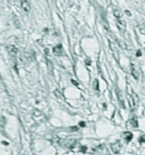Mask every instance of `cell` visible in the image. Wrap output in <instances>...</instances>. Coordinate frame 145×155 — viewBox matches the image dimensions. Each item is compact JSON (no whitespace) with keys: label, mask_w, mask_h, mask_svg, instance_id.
Segmentation results:
<instances>
[{"label":"cell","mask_w":145,"mask_h":155,"mask_svg":"<svg viewBox=\"0 0 145 155\" xmlns=\"http://www.w3.org/2000/svg\"><path fill=\"white\" fill-rule=\"evenodd\" d=\"M53 53L54 55H56V56H63L65 53H64L63 51V49H62V46L61 44H59L57 45L56 47H55L53 48Z\"/></svg>","instance_id":"6da1fadb"},{"label":"cell","mask_w":145,"mask_h":155,"mask_svg":"<svg viewBox=\"0 0 145 155\" xmlns=\"http://www.w3.org/2000/svg\"><path fill=\"white\" fill-rule=\"evenodd\" d=\"M7 50H8V53H10L11 56H12L13 57H15L17 56V54L18 53V49L16 48L15 46L10 45L8 47H7Z\"/></svg>","instance_id":"7a4b0ae2"},{"label":"cell","mask_w":145,"mask_h":155,"mask_svg":"<svg viewBox=\"0 0 145 155\" xmlns=\"http://www.w3.org/2000/svg\"><path fill=\"white\" fill-rule=\"evenodd\" d=\"M121 143L120 141H116V143H114V144H113L111 145V147H112V150H113V151L114 152V153H118L119 151H120L121 150Z\"/></svg>","instance_id":"3957f363"},{"label":"cell","mask_w":145,"mask_h":155,"mask_svg":"<svg viewBox=\"0 0 145 155\" xmlns=\"http://www.w3.org/2000/svg\"><path fill=\"white\" fill-rule=\"evenodd\" d=\"M21 8H23L25 12L30 11L31 8H30V3L28 2V1H26V0L21 1Z\"/></svg>","instance_id":"277c9868"},{"label":"cell","mask_w":145,"mask_h":155,"mask_svg":"<svg viewBox=\"0 0 145 155\" xmlns=\"http://www.w3.org/2000/svg\"><path fill=\"white\" fill-rule=\"evenodd\" d=\"M128 101H129V104H130V107H131V110L133 111V110H134V109H135L136 106H137L136 105V104H137L136 99H134L133 97H129Z\"/></svg>","instance_id":"5b68a950"},{"label":"cell","mask_w":145,"mask_h":155,"mask_svg":"<svg viewBox=\"0 0 145 155\" xmlns=\"http://www.w3.org/2000/svg\"><path fill=\"white\" fill-rule=\"evenodd\" d=\"M116 93H117V96H118V98H119V102L121 104H122V107L125 108V104H124V99H123V97H122V92H121V91H119V89H117L116 90Z\"/></svg>","instance_id":"8992f818"},{"label":"cell","mask_w":145,"mask_h":155,"mask_svg":"<svg viewBox=\"0 0 145 155\" xmlns=\"http://www.w3.org/2000/svg\"><path fill=\"white\" fill-rule=\"evenodd\" d=\"M124 137H125V139L128 142H129V141L132 139L133 135L131 133V132H125V133H124Z\"/></svg>","instance_id":"52a82bcc"},{"label":"cell","mask_w":145,"mask_h":155,"mask_svg":"<svg viewBox=\"0 0 145 155\" xmlns=\"http://www.w3.org/2000/svg\"><path fill=\"white\" fill-rule=\"evenodd\" d=\"M131 74H132V76L135 78V79H138V73H137L135 68H134L133 65L131 66Z\"/></svg>","instance_id":"ba28073f"},{"label":"cell","mask_w":145,"mask_h":155,"mask_svg":"<svg viewBox=\"0 0 145 155\" xmlns=\"http://www.w3.org/2000/svg\"><path fill=\"white\" fill-rule=\"evenodd\" d=\"M55 95L56 96V97L59 98V99H63V96H62V94L61 93V91L59 90H56L54 91Z\"/></svg>","instance_id":"9c48e42d"},{"label":"cell","mask_w":145,"mask_h":155,"mask_svg":"<svg viewBox=\"0 0 145 155\" xmlns=\"http://www.w3.org/2000/svg\"><path fill=\"white\" fill-rule=\"evenodd\" d=\"M47 67H48V70L50 71L51 74H53V65L50 63V61H47Z\"/></svg>","instance_id":"30bf717a"},{"label":"cell","mask_w":145,"mask_h":155,"mask_svg":"<svg viewBox=\"0 0 145 155\" xmlns=\"http://www.w3.org/2000/svg\"><path fill=\"white\" fill-rule=\"evenodd\" d=\"M131 123L134 127H137V126H138V124H137V120H136L135 117H134V118L131 120Z\"/></svg>","instance_id":"8fae6325"},{"label":"cell","mask_w":145,"mask_h":155,"mask_svg":"<svg viewBox=\"0 0 145 155\" xmlns=\"http://www.w3.org/2000/svg\"><path fill=\"white\" fill-rule=\"evenodd\" d=\"M139 30H140V31L141 34H145V26L144 25H140V26L139 27Z\"/></svg>","instance_id":"7c38bea8"},{"label":"cell","mask_w":145,"mask_h":155,"mask_svg":"<svg viewBox=\"0 0 145 155\" xmlns=\"http://www.w3.org/2000/svg\"><path fill=\"white\" fill-rule=\"evenodd\" d=\"M94 87H96V89H97V90H98V89H99V84H98L97 80H95V81H94Z\"/></svg>","instance_id":"4fadbf2b"},{"label":"cell","mask_w":145,"mask_h":155,"mask_svg":"<svg viewBox=\"0 0 145 155\" xmlns=\"http://www.w3.org/2000/svg\"><path fill=\"white\" fill-rule=\"evenodd\" d=\"M70 129H71V131H72V132H76V131L78 130V128H77V126H72V127L70 128Z\"/></svg>","instance_id":"5bb4252c"},{"label":"cell","mask_w":145,"mask_h":155,"mask_svg":"<svg viewBox=\"0 0 145 155\" xmlns=\"http://www.w3.org/2000/svg\"><path fill=\"white\" fill-rule=\"evenodd\" d=\"M139 141H140V142H144V141H145V135H142V136H140Z\"/></svg>","instance_id":"9a60e30c"},{"label":"cell","mask_w":145,"mask_h":155,"mask_svg":"<svg viewBox=\"0 0 145 155\" xmlns=\"http://www.w3.org/2000/svg\"><path fill=\"white\" fill-rule=\"evenodd\" d=\"M136 56H141V52H140V50H137V53H136Z\"/></svg>","instance_id":"2e32d148"},{"label":"cell","mask_w":145,"mask_h":155,"mask_svg":"<svg viewBox=\"0 0 145 155\" xmlns=\"http://www.w3.org/2000/svg\"><path fill=\"white\" fill-rule=\"evenodd\" d=\"M86 150H87V147H85V146H84V147H81V151L85 152V151H86Z\"/></svg>","instance_id":"e0dca14e"},{"label":"cell","mask_w":145,"mask_h":155,"mask_svg":"<svg viewBox=\"0 0 145 155\" xmlns=\"http://www.w3.org/2000/svg\"><path fill=\"white\" fill-rule=\"evenodd\" d=\"M79 125H80V126H81V127H84V126H85V124L84 122H80V123H79Z\"/></svg>","instance_id":"ac0fdd59"},{"label":"cell","mask_w":145,"mask_h":155,"mask_svg":"<svg viewBox=\"0 0 145 155\" xmlns=\"http://www.w3.org/2000/svg\"><path fill=\"white\" fill-rule=\"evenodd\" d=\"M125 13H126V15L128 16H131V13H130V12L128 11H125Z\"/></svg>","instance_id":"d6986e66"},{"label":"cell","mask_w":145,"mask_h":155,"mask_svg":"<svg viewBox=\"0 0 145 155\" xmlns=\"http://www.w3.org/2000/svg\"><path fill=\"white\" fill-rule=\"evenodd\" d=\"M72 83H74V84H75V85H77V83H76V82H74V81H72Z\"/></svg>","instance_id":"ffe728a7"}]
</instances>
